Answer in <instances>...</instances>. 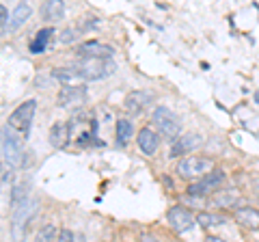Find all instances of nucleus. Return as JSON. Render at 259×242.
Masks as SVG:
<instances>
[{
  "mask_svg": "<svg viewBox=\"0 0 259 242\" xmlns=\"http://www.w3.org/2000/svg\"><path fill=\"white\" fill-rule=\"evenodd\" d=\"M76 67L84 83L108 78L110 74H115V69H117V65L110 59H102V56H82V61H78Z\"/></svg>",
  "mask_w": 259,
  "mask_h": 242,
  "instance_id": "1",
  "label": "nucleus"
},
{
  "mask_svg": "<svg viewBox=\"0 0 259 242\" xmlns=\"http://www.w3.org/2000/svg\"><path fill=\"white\" fill-rule=\"evenodd\" d=\"M3 158L5 165L13 169L24 165V136L11 126H7V130L3 132Z\"/></svg>",
  "mask_w": 259,
  "mask_h": 242,
  "instance_id": "2",
  "label": "nucleus"
},
{
  "mask_svg": "<svg viewBox=\"0 0 259 242\" xmlns=\"http://www.w3.org/2000/svg\"><path fill=\"white\" fill-rule=\"evenodd\" d=\"M212 169H214V163L205 156H184L177 163L175 171L182 180H199V177H203Z\"/></svg>",
  "mask_w": 259,
  "mask_h": 242,
  "instance_id": "3",
  "label": "nucleus"
},
{
  "mask_svg": "<svg viewBox=\"0 0 259 242\" xmlns=\"http://www.w3.org/2000/svg\"><path fill=\"white\" fill-rule=\"evenodd\" d=\"M153 124H156V128L160 130L162 136H166V139H171L175 141L177 136H180L182 132V124H180V119H177V115L171 110V108H166V106H158L156 110H153Z\"/></svg>",
  "mask_w": 259,
  "mask_h": 242,
  "instance_id": "4",
  "label": "nucleus"
},
{
  "mask_svg": "<svg viewBox=\"0 0 259 242\" xmlns=\"http://www.w3.org/2000/svg\"><path fill=\"white\" fill-rule=\"evenodd\" d=\"M35 110H37V100L22 102L9 115V124L7 126H11L13 130H18L24 139H26L28 132H30V124H32V117H35Z\"/></svg>",
  "mask_w": 259,
  "mask_h": 242,
  "instance_id": "5",
  "label": "nucleus"
},
{
  "mask_svg": "<svg viewBox=\"0 0 259 242\" xmlns=\"http://www.w3.org/2000/svg\"><path fill=\"white\" fill-rule=\"evenodd\" d=\"M225 182V173L221 171V169H212L209 173H205L203 177H199V182L197 184H192V186L188 188V192L192 197H205V195H209V192H214L221 184Z\"/></svg>",
  "mask_w": 259,
  "mask_h": 242,
  "instance_id": "6",
  "label": "nucleus"
},
{
  "mask_svg": "<svg viewBox=\"0 0 259 242\" xmlns=\"http://www.w3.org/2000/svg\"><path fill=\"white\" fill-rule=\"evenodd\" d=\"M201 145H203V136L197 134V132H188V134H182L177 136L173 147H171V156L173 158H180L182 154H190V151H197Z\"/></svg>",
  "mask_w": 259,
  "mask_h": 242,
  "instance_id": "7",
  "label": "nucleus"
},
{
  "mask_svg": "<svg viewBox=\"0 0 259 242\" xmlns=\"http://www.w3.org/2000/svg\"><path fill=\"white\" fill-rule=\"evenodd\" d=\"M166 221H168V225L177 231V233H184V231H188L192 225H194V216L188 212L186 208H182V206H173L171 210H168V214H166Z\"/></svg>",
  "mask_w": 259,
  "mask_h": 242,
  "instance_id": "8",
  "label": "nucleus"
},
{
  "mask_svg": "<svg viewBox=\"0 0 259 242\" xmlns=\"http://www.w3.org/2000/svg\"><path fill=\"white\" fill-rule=\"evenodd\" d=\"M87 100V87L84 85H65L59 95H56V104L59 106H71V104H80Z\"/></svg>",
  "mask_w": 259,
  "mask_h": 242,
  "instance_id": "9",
  "label": "nucleus"
},
{
  "mask_svg": "<svg viewBox=\"0 0 259 242\" xmlns=\"http://www.w3.org/2000/svg\"><path fill=\"white\" fill-rule=\"evenodd\" d=\"M30 15H32V7H30V5H26V3H20V5L11 11L9 22H7L5 30H7V33H15V30L22 28L24 24H26V22L30 20Z\"/></svg>",
  "mask_w": 259,
  "mask_h": 242,
  "instance_id": "10",
  "label": "nucleus"
},
{
  "mask_svg": "<svg viewBox=\"0 0 259 242\" xmlns=\"http://www.w3.org/2000/svg\"><path fill=\"white\" fill-rule=\"evenodd\" d=\"M78 56H102V59H110L115 50L112 46L108 44H100V42H87V44H80L78 50H76Z\"/></svg>",
  "mask_w": 259,
  "mask_h": 242,
  "instance_id": "11",
  "label": "nucleus"
},
{
  "mask_svg": "<svg viewBox=\"0 0 259 242\" xmlns=\"http://www.w3.org/2000/svg\"><path fill=\"white\" fill-rule=\"evenodd\" d=\"M50 76L56 80V83H61V85H82V83H84L76 65H67V67H54Z\"/></svg>",
  "mask_w": 259,
  "mask_h": 242,
  "instance_id": "12",
  "label": "nucleus"
},
{
  "mask_svg": "<svg viewBox=\"0 0 259 242\" xmlns=\"http://www.w3.org/2000/svg\"><path fill=\"white\" fill-rule=\"evenodd\" d=\"M65 18V3L63 0H46L41 5V20L52 24Z\"/></svg>",
  "mask_w": 259,
  "mask_h": 242,
  "instance_id": "13",
  "label": "nucleus"
},
{
  "mask_svg": "<svg viewBox=\"0 0 259 242\" xmlns=\"http://www.w3.org/2000/svg\"><path fill=\"white\" fill-rule=\"evenodd\" d=\"M149 100H151L149 93H145V91H132V93L125 95L123 106H125V110L130 112V115H139V112L149 104Z\"/></svg>",
  "mask_w": 259,
  "mask_h": 242,
  "instance_id": "14",
  "label": "nucleus"
},
{
  "mask_svg": "<svg viewBox=\"0 0 259 242\" xmlns=\"http://www.w3.org/2000/svg\"><path fill=\"white\" fill-rule=\"evenodd\" d=\"M136 143H139V147H141L143 154L151 156V154H156V149L160 145V136L153 130H149V128H143V130L139 132V136H136Z\"/></svg>",
  "mask_w": 259,
  "mask_h": 242,
  "instance_id": "15",
  "label": "nucleus"
},
{
  "mask_svg": "<svg viewBox=\"0 0 259 242\" xmlns=\"http://www.w3.org/2000/svg\"><path fill=\"white\" fill-rule=\"evenodd\" d=\"M236 221L240 225H244L246 229H259V210L250 206H242L236 210Z\"/></svg>",
  "mask_w": 259,
  "mask_h": 242,
  "instance_id": "16",
  "label": "nucleus"
},
{
  "mask_svg": "<svg viewBox=\"0 0 259 242\" xmlns=\"http://www.w3.org/2000/svg\"><path fill=\"white\" fill-rule=\"evenodd\" d=\"M56 30L54 28H41V30H37V35L35 39L28 44V52L30 54H41L48 50V44H50V39L54 37Z\"/></svg>",
  "mask_w": 259,
  "mask_h": 242,
  "instance_id": "17",
  "label": "nucleus"
},
{
  "mask_svg": "<svg viewBox=\"0 0 259 242\" xmlns=\"http://www.w3.org/2000/svg\"><path fill=\"white\" fill-rule=\"evenodd\" d=\"M69 136H71L69 124H54L52 130H50V143H52V147L63 149L65 145L69 143Z\"/></svg>",
  "mask_w": 259,
  "mask_h": 242,
  "instance_id": "18",
  "label": "nucleus"
},
{
  "mask_svg": "<svg viewBox=\"0 0 259 242\" xmlns=\"http://www.w3.org/2000/svg\"><path fill=\"white\" fill-rule=\"evenodd\" d=\"M236 201H238L236 188H221L218 186V190H214V195H212V204L218 208H233Z\"/></svg>",
  "mask_w": 259,
  "mask_h": 242,
  "instance_id": "19",
  "label": "nucleus"
},
{
  "mask_svg": "<svg viewBox=\"0 0 259 242\" xmlns=\"http://www.w3.org/2000/svg\"><path fill=\"white\" fill-rule=\"evenodd\" d=\"M37 210H39V201H37V199L24 201L22 206L13 208V221H15V225H22V223L30 221V219H32V214H35Z\"/></svg>",
  "mask_w": 259,
  "mask_h": 242,
  "instance_id": "20",
  "label": "nucleus"
},
{
  "mask_svg": "<svg viewBox=\"0 0 259 242\" xmlns=\"http://www.w3.org/2000/svg\"><path fill=\"white\" fill-rule=\"evenodd\" d=\"M28 195H30V184H26V182L15 184L11 188V208H18L24 201H28Z\"/></svg>",
  "mask_w": 259,
  "mask_h": 242,
  "instance_id": "21",
  "label": "nucleus"
},
{
  "mask_svg": "<svg viewBox=\"0 0 259 242\" xmlns=\"http://www.w3.org/2000/svg\"><path fill=\"white\" fill-rule=\"evenodd\" d=\"M134 128H132V121L130 119H119L117 121V143L119 145H125L130 141V136H132Z\"/></svg>",
  "mask_w": 259,
  "mask_h": 242,
  "instance_id": "22",
  "label": "nucleus"
},
{
  "mask_svg": "<svg viewBox=\"0 0 259 242\" xmlns=\"http://www.w3.org/2000/svg\"><path fill=\"white\" fill-rule=\"evenodd\" d=\"M197 223L201 225V227H212V225H218L221 223V219L214 214H207V212H199L197 214Z\"/></svg>",
  "mask_w": 259,
  "mask_h": 242,
  "instance_id": "23",
  "label": "nucleus"
},
{
  "mask_svg": "<svg viewBox=\"0 0 259 242\" xmlns=\"http://www.w3.org/2000/svg\"><path fill=\"white\" fill-rule=\"evenodd\" d=\"M56 233H59V229L54 227V225H44L41 229H39V233H37V240H54L56 238Z\"/></svg>",
  "mask_w": 259,
  "mask_h": 242,
  "instance_id": "24",
  "label": "nucleus"
},
{
  "mask_svg": "<svg viewBox=\"0 0 259 242\" xmlns=\"http://www.w3.org/2000/svg\"><path fill=\"white\" fill-rule=\"evenodd\" d=\"M78 35H80V30H76V28H65L63 33L59 35V42L61 44H71V42H76V39H78Z\"/></svg>",
  "mask_w": 259,
  "mask_h": 242,
  "instance_id": "25",
  "label": "nucleus"
},
{
  "mask_svg": "<svg viewBox=\"0 0 259 242\" xmlns=\"http://www.w3.org/2000/svg\"><path fill=\"white\" fill-rule=\"evenodd\" d=\"M56 238H59V240H63V242H71V240H76L74 231H69V229H61L59 233H56Z\"/></svg>",
  "mask_w": 259,
  "mask_h": 242,
  "instance_id": "26",
  "label": "nucleus"
},
{
  "mask_svg": "<svg viewBox=\"0 0 259 242\" xmlns=\"http://www.w3.org/2000/svg\"><path fill=\"white\" fill-rule=\"evenodd\" d=\"M9 15H11V13L7 11V7L0 5V26H3V28L7 26V22H9Z\"/></svg>",
  "mask_w": 259,
  "mask_h": 242,
  "instance_id": "27",
  "label": "nucleus"
},
{
  "mask_svg": "<svg viewBox=\"0 0 259 242\" xmlns=\"http://www.w3.org/2000/svg\"><path fill=\"white\" fill-rule=\"evenodd\" d=\"M5 167V158H3V132H0V171Z\"/></svg>",
  "mask_w": 259,
  "mask_h": 242,
  "instance_id": "28",
  "label": "nucleus"
},
{
  "mask_svg": "<svg viewBox=\"0 0 259 242\" xmlns=\"http://www.w3.org/2000/svg\"><path fill=\"white\" fill-rule=\"evenodd\" d=\"M257 197H259V184H257Z\"/></svg>",
  "mask_w": 259,
  "mask_h": 242,
  "instance_id": "29",
  "label": "nucleus"
}]
</instances>
